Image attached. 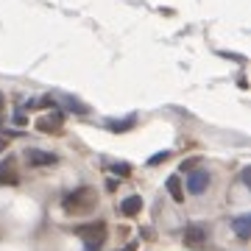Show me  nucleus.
<instances>
[{
  "label": "nucleus",
  "instance_id": "1",
  "mask_svg": "<svg viewBox=\"0 0 251 251\" xmlns=\"http://www.w3.org/2000/svg\"><path fill=\"white\" fill-rule=\"evenodd\" d=\"M92 201H95V193H92L90 187H78L64 198V209H84V206H90Z\"/></svg>",
  "mask_w": 251,
  "mask_h": 251
},
{
  "label": "nucleus",
  "instance_id": "2",
  "mask_svg": "<svg viewBox=\"0 0 251 251\" xmlns=\"http://www.w3.org/2000/svg\"><path fill=\"white\" fill-rule=\"evenodd\" d=\"M206 187H209V173L206 171H190L187 173V190L193 196H201Z\"/></svg>",
  "mask_w": 251,
  "mask_h": 251
},
{
  "label": "nucleus",
  "instance_id": "3",
  "mask_svg": "<svg viewBox=\"0 0 251 251\" xmlns=\"http://www.w3.org/2000/svg\"><path fill=\"white\" fill-rule=\"evenodd\" d=\"M181 240H184V246H190V249H198V246H204V243H206V229H204V226L193 224V226L184 229Z\"/></svg>",
  "mask_w": 251,
  "mask_h": 251
},
{
  "label": "nucleus",
  "instance_id": "4",
  "mask_svg": "<svg viewBox=\"0 0 251 251\" xmlns=\"http://www.w3.org/2000/svg\"><path fill=\"white\" fill-rule=\"evenodd\" d=\"M28 165H34V168H45V165H56V153H48V151H28L25 153Z\"/></svg>",
  "mask_w": 251,
  "mask_h": 251
},
{
  "label": "nucleus",
  "instance_id": "5",
  "mask_svg": "<svg viewBox=\"0 0 251 251\" xmlns=\"http://www.w3.org/2000/svg\"><path fill=\"white\" fill-rule=\"evenodd\" d=\"M20 176L14 173V156H9V159L0 165V184H17Z\"/></svg>",
  "mask_w": 251,
  "mask_h": 251
},
{
  "label": "nucleus",
  "instance_id": "6",
  "mask_svg": "<svg viewBox=\"0 0 251 251\" xmlns=\"http://www.w3.org/2000/svg\"><path fill=\"white\" fill-rule=\"evenodd\" d=\"M134 123H137V117L128 115V117H123V120H106V128L115 131V134H123V131H128V128H134Z\"/></svg>",
  "mask_w": 251,
  "mask_h": 251
},
{
  "label": "nucleus",
  "instance_id": "7",
  "mask_svg": "<svg viewBox=\"0 0 251 251\" xmlns=\"http://www.w3.org/2000/svg\"><path fill=\"white\" fill-rule=\"evenodd\" d=\"M140 209H143V198L140 196H128V198H123V204H120V212H123L126 218L137 215Z\"/></svg>",
  "mask_w": 251,
  "mask_h": 251
},
{
  "label": "nucleus",
  "instance_id": "8",
  "mask_svg": "<svg viewBox=\"0 0 251 251\" xmlns=\"http://www.w3.org/2000/svg\"><path fill=\"white\" fill-rule=\"evenodd\" d=\"M36 128L39 131H56V128H62V112H53V117H39Z\"/></svg>",
  "mask_w": 251,
  "mask_h": 251
},
{
  "label": "nucleus",
  "instance_id": "9",
  "mask_svg": "<svg viewBox=\"0 0 251 251\" xmlns=\"http://www.w3.org/2000/svg\"><path fill=\"white\" fill-rule=\"evenodd\" d=\"M232 226H234V232H237V237H240V240H249V237H251V218L249 215L234 218Z\"/></svg>",
  "mask_w": 251,
  "mask_h": 251
},
{
  "label": "nucleus",
  "instance_id": "10",
  "mask_svg": "<svg viewBox=\"0 0 251 251\" xmlns=\"http://www.w3.org/2000/svg\"><path fill=\"white\" fill-rule=\"evenodd\" d=\"M165 187H168V193L173 196V201H184V190H181V179L179 176H168V181H165Z\"/></svg>",
  "mask_w": 251,
  "mask_h": 251
},
{
  "label": "nucleus",
  "instance_id": "11",
  "mask_svg": "<svg viewBox=\"0 0 251 251\" xmlns=\"http://www.w3.org/2000/svg\"><path fill=\"white\" fill-rule=\"evenodd\" d=\"M62 103H64L67 109H70V112H75V115H87V112H90V109L84 106L81 100H75V98H67V95L62 98Z\"/></svg>",
  "mask_w": 251,
  "mask_h": 251
},
{
  "label": "nucleus",
  "instance_id": "12",
  "mask_svg": "<svg viewBox=\"0 0 251 251\" xmlns=\"http://www.w3.org/2000/svg\"><path fill=\"white\" fill-rule=\"evenodd\" d=\"M168 156H171V153H168V151H159V153H156V156H151V159H148V165H159V162H165V159H168Z\"/></svg>",
  "mask_w": 251,
  "mask_h": 251
},
{
  "label": "nucleus",
  "instance_id": "13",
  "mask_svg": "<svg viewBox=\"0 0 251 251\" xmlns=\"http://www.w3.org/2000/svg\"><path fill=\"white\" fill-rule=\"evenodd\" d=\"M196 165H198V159H184L181 162V171H193Z\"/></svg>",
  "mask_w": 251,
  "mask_h": 251
},
{
  "label": "nucleus",
  "instance_id": "14",
  "mask_svg": "<svg viewBox=\"0 0 251 251\" xmlns=\"http://www.w3.org/2000/svg\"><path fill=\"white\" fill-rule=\"evenodd\" d=\"M112 171H115V173H123V176H126V173L131 171V168H128V165H123V162H120V165H115V168H112Z\"/></svg>",
  "mask_w": 251,
  "mask_h": 251
},
{
  "label": "nucleus",
  "instance_id": "15",
  "mask_svg": "<svg viewBox=\"0 0 251 251\" xmlns=\"http://www.w3.org/2000/svg\"><path fill=\"white\" fill-rule=\"evenodd\" d=\"M120 251H137V243H128V246H123Z\"/></svg>",
  "mask_w": 251,
  "mask_h": 251
},
{
  "label": "nucleus",
  "instance_id": "16",
  "mask_svg": "<svg viewBox=\"0 0 251 251\" xmlns=\"http://www.w3.org/2000/svg\"><path fill=\"white\" fill-rule=\"evenodd\" d=\"M0 151H6V143H3V140H0Z\"/></svg>",
  "mask_w": 251,
  "mask_h": 251
}]
</instances>
